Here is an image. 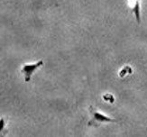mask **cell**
<instances>
[{
    "mask_svg": "<svg viewBox=\"0 0 147 137\" xmlns=\"http://www.w3.org/2000/svg\"><path fill=\"white\" fill-rule=\"evenodd\" d=\"M89 113L91 115V119L88 122L89 126H98L101 124L104 123H115L117 122L116 119L112 118V117L104 115L101 113L100 111L97 110L95 107H89Z\"/></svg>",
    "mask_w": 147,
    "mask_h": 137,
    "instance_id": "cell-1",
    "label": "cell"
},
{
    "mask_svg": "<svg viewBox=\"0 0 147 137\" xmlns=\"http://www.w3.org/2000/svg\"><path fill=\"white\" fill-rule=\"evenodd\" d=\"M43 65V61L40 60L34 63H26L24 64L21 69V72L23 73L24 77V81L29 82L31 80V78L34 73V71H36L40 67H42Z\"/></svg>",
    "mask_w": 147,
    "mask_h": 137,
    "instance_id": "cell-2",
    "label": "cell"
},
{
    "mask_svg": "<svg viewBox=\"0 0 147 137\" xmlns=\"http://www.w3.org/2000/svg\"><path fill=\"white\" fill-rule=\"evenodd\" d=\"M141 0H127V5L128 8L132 14L135 16L138 24L141 22V5H140Z\"/></svg>",
    "mask_w": 147,
    "mask_h": 137,
    "instance_id": "cell-3",
    "label": "cell"
},
{
    "mask_svg": "<svg viewBox=\"0 0 147 137\" xmlns=\"http://www.w3.org/2000/svg\"><path fill=\"white\" fill-rule=\"evenodd\" d=\"M131 74L133 73V70L130 66H128V65H125V66L124 68H122L119 71V77L120 78H124L126 74Z\"/></svg>",
    "mask_w": 147,
    "mask_h": 137,
    "instance_id": "cell-4",
    "label": "cell"
},
{
    "mask_svg": "<svg viewBox=\"0 0 147 137\" xmlns=\"http://www.w3.org/2000/svg\"><path fill=\"white\" fill-rule=\"evenodd\" d=\"M102 99H103L104 101L109 102L111 104H113L115 102V97L111 93H105L103 96H102Z\"/></svg>",
    "mask_w": 147,
    "mask_h": 137,
    "instance_id": "cell-5",
    "label": "cell"
},
{
    "mask_svg": "<svg viewBox=\"0 0 147 137\" xmlns=\"http://www.w3.org/2000/svg\"><path fill=\"white\" fill-rule=\"evenodd\" d=\"M0 123H1V127H0V130H1V131H3V130H4V127H5V121H4V118H1V120H0Z\"/></svg>",
    "mask_w": 147,
    "mask_h": 137,
    "instance_id": "cell-6",
    "label": "cell"
}]
</instances>
